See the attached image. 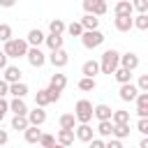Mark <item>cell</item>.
Masks as SVG:
<instances>
[{"instance_id":"5bb4252c","label":"cell","mask_w":148,"mask_h":148,"mask_svg":"<svg viewBox=\"0 0 148 148\" xmlns=\"http://www.w3.org/2000/svg\"><path fill=\"white\" fill-rule=\"evenodd\" d=\"M113 14H116V16H132V14H134L132 0H118L116 7H113Z\"/></svg>"},{"instance_id":"30bf717a","label":"cell","mask_w":148,"mask_h":148,"mask_svg":"<svg viewBox=\"0 0 148 148\" xmlns=\"http://www.w3.org/2000/svg\"><path fill=\"white\" fill-rule=\"evenodd\" d=\"M139 56L134 53V51H127V53H120V67H125V69H130V72H134L136 67H139Z\"/></svg>"},{"instance_id":"836d02e7","label":"cell","mask_w":148,"mask_h":148,"mask_svg":"<svg viewBox=\"0 0 148 148\" xmlns=\"http://www.w3.org/2000/svg\"><path fill=\"white\" fill-rule=\"evenodd\" d=\"M83 25H81V21H72V23H67V35L69 37H83Z\"/></svg>"},{"instance_id":"2e32d148","label":"cell","mask_w":148,"mask_h":148,"mask_svg":"<svg viewBox=\"0 0 148 148\" xmlns=\"http://www.w3.org/2000/svg\"><path fill=\"white\" fill-rule=\"evenodd\" d=\"M28 120H30V125L39 127V125H44V123H46V111H44L42 106H35V109L28 113Z\"/></svg>"},{"instance_id":"7dc6e473","label":"cell","mask_w":148,"mask_h":148,"mask_svg":"<svg viewBox=\"0 0 148 148\" xmlns=\"http://www.w3.org/2000/svg\"><path fill=\"white\" fill-rule=\"evenodd\" d=\"M7 60H9V58H7V53L0 49V69H5V67H7Z\"/></svg>"},{"instance_id":"d590c367","label":"cell","mask_w":148,"mask_h":148,"mask_svg":"<svg viewBox=\"0 0 148 148\" xmlns=\"http://www.w3.org/2000/svg\"><path fill=\"white\" fill-rule=\"evenodd\" d=\"M134 28L136 30H148V14H136L134 16Z\"/></svg>"},{"instance_id":"4fadbf2b","label":"cell","mask_w":148,"mask_h":148,"mask_svg":"<svg viewBox=\"0 0 148 148\" xmlns=\"http://www.w3.org/2000/svg\"><path fill=\"white\" fill-rule=\"evenodd\" d=\"M9 111H12L14 116H28V113H30L25 99H21V97H14V99L9 102Z\"/></svg>"},{"instance_id":"7a4b0ae2","label":"cell","mask_w":148,"mask_h":148,"mask_svg":"<svg viewBox=\"0 0 148 148\" xmlns=\"http://www.w3.org/2000/svg\"><path fill=\"white\" fill-rule=\"evenodd\" d=\"M120 67V53L116 51V49H106L104 53H102V58H99V69H102V74H116V69Z\"/></svg>"},{"instance_id":"f546056e","label":"cell","mask_w":148,"mask_h":148,"mask_svg":"<svg viewBox=\"0 0 148 148\" xmlns=\"http://www.w3.org/2000/svg\"><path fill=\"white\" fill-rule=\"evenodd\" d=\"M113 79L123 86V83H132V72L130 69H125V67H118L116 69V74H113Z\"/></svg>"},{"instance_id":"c3c4849f","label":"cell","mask_w":148,"mask_h":148,"mask_svg":"<svg viewBox=\"0 0 148 148\" xmlns=\"http://www.w3.org/2000/svg\"><path fill=\"white\" fill-rule=\"evenodd\" d=\"M9 141V134H7V130H0V146H5Z\"/></svg>"},{"instance_id":"9a60e30c","label":"cell","mask_w":148,"mask_h":148,"mask_svg":"<svg viewBox=\"0 0 148 148\" xmlns=\"http://www.w3.org/2000/svg\"><path fill=\"white\" fill-rule=\"evenodd\" d=\"M2 72H5V74H2V79H5V81H7L9 86H12V83H18V81H21V69H18L16 65H7V67H5Z\"/></svg>"},{"instance_id":"5b68a950","label":"cell","mask_w":148,"mask_h":148,"mask_svg":"<svg viewBox=\"0 0 148 148\" xmlns=\"http://www.w3.org/2000/svg\"><path fill=\"white\" fill-rule=\"evenodd\" d=\"M25 60L30 62V67H44L46 65V60H49V56L39 49V46H30V51H28V56H25Z\"/></svg>"},{"instance_id":"44dd1931","label":"cell","mask_w":148,"mask_h":148,"mask_svg":"<svg viewBox=\"0 0 148 148\" xmlns=\"http://www.w3.org/2000/svg\"><path fill=\"white\" fill-rule=\"evenodd\" d=\"M81 25H83V30H99V18L95 14H83Z\"/></svg>"},{"instance_id":"1f68e13d","label":"cell","mask_w":148,"mask_h":148,"mask_svg":"<svg viewBox=\"0 0 148 148\" xmlns=\"http://www.w3.org/2000/svg\"><path fill=\"white\" fill-rule=\"evenodd\" d=\"M111 123H113V125H127V123H130V111H123V109L113 111Z\"/></svg>"},{"instance_id":"ac0fdd59","label":"cell","mask_w":148,"mask_h":148,"mask_svg":"<svg viewBox=\"0 0 148 148\" xmlns=\"http://www.w3.org/2000/svg\"><path fill=\"white\" fill-rule=\"evenodd\" d=\"M25 39H28V44H30V46H39V44H44V42H46V35H44L39 28H32V30L28 32V37H25Z\"/></svg>"},{"instance_id":"f1b7e54d","label":"cell","mask_w":148,"mask_h":148,"mask_svg":"<svg viewBox=\"0 0 148 148\" xmlns=\"http://www.w3.org/2000/svg\"><path fill=\"white\" fill-rule=\"evenodd\" d=\"M49 104H51V97H49V90H46V88H42V90H37V92H35V106H42V109H44V106H49Z\"/></svg>"},{"instance_id":"8fae6325","label":"cell","mask_w":148,"mask_h":148,"mask_svg":"<svg viewBox=\"0 0 148 148\" xmlns=\"http://www.w3.org/2000/svg\"><path fill=\"white\" fill-rule=\"evenodd\" d=\"M113 25L118 32H130L134 28V16H116L113 18Z\"/></svg>"},{"instance_id":"f6af8a7d","label":"cell","mask_w":148,"mask_h":148,"mask_svg":"<svg viewBox=\"0 0 148 148\" xmlns=\"http://www.w3.org/2000/svg\"><path fill=\"white\" fill-rule=\"evenodd\" d=\"M88 148H106V143H104L102 139H92V141L88 143Z\"/></svg>"},{"instance_id":"7bdbcfd3","label":"cell","mask_w":148,"mask_h":148,"mask_svg":"<svg viewBox=\"0 0 148 148\" xmlns=\"http://www.w3.org/2000/svg\"><path fill=\"white\" fill-rule=\"evenodd\" d=\"M7 95H9V83H7L5 79H0V99L7 97Z\"/></svg>"},{"instance_id":"cb8c5ba5","label":"cell","mask_w":148,"mask_h":148,"mask_svg":"<svg viewBox=\"0 0 148 148\" xmlns=\"http://www.w3.org/2000/svg\"><path fill=\"white\" fill-rule=\"evenodd\" d=\"M76 116L74 113H62L60 116V120H58V125H60V130H76Z\"/></svg>"},{"instance_id":"e575fe53","label":"cell","mask_w":148,"mask_h":148,"mask_svg":"<svg viewBox=\"0 0 148 148\" xmlns=\"http://www.w3.org/2000/svg\"><path fill=\"white\" fill-rule=\"evenodd\" d=\"M130 132H132V130H130V123H127V125H113V139H120V141H123V139L130 136Z\"/></svg>"},{"instance_id":"3957f363","label":"cell","mask_w":148,"mask_h":148,"mask_svg":"<svg viewBox=\"0 0 148 148\" xmlns=\"http://www.w3.org/2000/svg\"><path fill=\"white\" fill-rule=\"evenodd\" d=\"M74 116H76L79 123H90L92 116H95V106H92V102H90V99H79L76 106H74Z\"/></svg>"},{"instance_id":"d6a6232c","label":"cell","mask_w":148,"mask_h":148,"mask_svg":"<svg viewBox=\"0 0 148 148\" xmlns=\"http://www.w3.org/2000/svg\"><path fill=\"white\" fill-rule=\"evenodd\" d=\"M97 134L99 136H113V123L111 120H99L97 123Z\"/></svg>"},{"instance_id":"7c38bea8","label":"cell","mask_w":148,"mask_h":148,"mask_svg":"<svg viewBox=\"0 0 148 148\" xmlns=\"http://www.w3.org/2000/svg\"><path fill=\"white\" fill-rule=\"evenodd\" d=\"M81 74H83V76H90V79H95L97 74H102L99 60H86V62L81 65Z\"/></svg>"},{"instance_id":"f907efd6","label":"cell","mask_w":148,"mask_h":148,"mask_svg":"<svg viewBox=\"0 0 148 148\" xmlns=\"http://www.w3.org/2000/svg\"><path fill=\"white\" fill-rule=\"evenodd\" d=\"M139 148H148V136H143V139L139 141Z\"/></svg>"},{"instance_id":"e0dca14e","label":"cell","mask_w":148,"mask_h":148,"mask_svg":"<svg viewBox=\"0 0 148 148\" xmlns=\"http://www.w3.org/2000/svg\"><path fill=\"white\" fill-rule=\"evenodd\" d=\"M134 104H136V116L139 118H148V92H139Z\"/></svg>"},{"instance_id":"9c48e42d","label":"cell","mask_w":148,"mask_h":148,"mask_svg":"<svg viewBox=\"0 0 148 148\" xmlns=\"http://www.w3.org/2000/svg\"><path fill=\"white\" fill-rule=\"evenodd\" d=\"M74 134H76V139L83 141V143H90V141L95 139V130L90 127V123H79L76 130H74Z\"/></svg>"},{"instance_id":"bcb514c9","label":"cell","mask_w":148,"mask_h":148,"mask_svg":"<svg viewBox=\"0 0 148 148\" xmlns=\"http://www.w3.org/2000/svg\"><path fill=\"white\" fill-rule=\"evenodd\" d=\"M106 148H123V141L120 139H111V141H106Z\"/></svg>"},{"instance_id":"ffe728a7","label":"cell","mask_w":148,"mask_h":148,"mask_svg":"<svg viewBox=\"0 0 148 148\" xmlns=\"http://www.w3.org/2000/svg\"><path fill=\"white\" fill-rule=\"evenodd\" d=\"M74 139H76V134H74V130H58V136H56V141L58 143H62V146H72L74 143Z\"/></svg>"},{"instance_id":"ab89813d","label":"cell","mask_w":148,"mask_h":148,"mask_svg":"<svg viewBox=\"0 0 148 148\" xmlns=\"http://www.w3.org/2000/svg\"><path fill=\"white\" fill-rule=\"evenodd\" d=\"M136 88H139L141 92H148V74H141V76H139V81H136Z\"/></svg>"},{"instance_id":"277c9868","label":"cell","mask_w":148,"mask_h":148,"mask_svg":"<svg viewBox=\"0 0 148 148\" xmlns=\"http://www.w3.org/2000/svg\"><path fill=\"white\" fill-rule=\"evenodd\" d=\"M104 39H106V37H104V32H102V30H86V32H83V37H81V44H83L86 49H90V51H92V49L102 46V44H104Z\"/></svg>"},{"instance_id":"484cf974","label":"cell","mask_w":148,"mask_h":148,"mask_svg":"<svg viewBox=\"0 0 148 148\" xmlns=\"http://www.w3.org/2000/svg\"><path fill=\"white\" fill-rule=\"evenodd\" d=\"M9 95H12V97H21V99H23V97L28 95V83H23V81L12 83V86H9Z\"/></svg>"},{"instance_id":"ee69618b","label":"cell","mask_w":148,"mask_h":148,"mask_svg":"<svg viewBox=\"0 0 148 148\" xmlns=\"http://www.w3.org/2000/svg\"><path fill=\"white\" fill-rule=\"evenodd\" d=\"M46 90H49L51 102H58V99H60V90H56V88H46Z\"/></svg>"},{"instance_id":"816d5d0a","label":"cell","mask_w":148,"mask_h":148,"mask_svg":"<svg viewBox=\"0 0 148 148\" xmlns=\"http://www.w3.org/2000/svg\"><path fill=\"white\" fill-rule=\"evenodd\" d=\"M51 148H67V146H62V143H58V141H56V143H53Z\"/></svg>"},{"instance_id":"7402d4cb","label":"cell","mask_w":148,"mask_h":148,"mask_svg":"<svg viewBox=\"0 0 148 148\" xmlns=\"http://www.w3.org/2000/svg\"><path fill=\"white\" fill-rule=\"evenodd\" d=\"M46 46H49V51H58V49H62V44H65V37L62 35H46V42H44Z\"/></svg>"},{"instance_id":"b9f144b4","label":"cell","mask_w":148,"mask_h":148,"mask_svg":"<svg viewBox=\"0 0 148 148\" xmlns=\"http://www.w3.org/2000/svg\"><path fill=\"white\" fill-rule=\"evenodd\" d=\"M7 111H9V102L2 97V99H0V123H2V118L7 116Z\"/></svg>"},{"instance_id":"4dcf8cb0","label":"cell","mask_w":148,"mask_h":148,"mask_svg":"<svg viewBox=\"0 0 148 148\" xmlns=\"http://www.w3.org/2000/svg\"><path fill=\"white\" fill-rule=\"evenodd\" d=\"M76 86H79V90L90 92V90H95V88H97V81H95V79H90V76H81Z\"/></svg>"},{"instance_id":"681fc988","label":"cell","mask_w":148,"mask_h":148,"mask_svg":"<svg viewBox=\"0 0 148 148\" xmlns=\"http://www.w3.org/2000/svg\"><path fill=\"white\" fill-rule=\"evenodd\" d=\"M16 5V0H0V7H5V9H12Z\"/></svg>"},{"instance_id":"74e56055","label":"cell","mask_w":148,"mask_h":148,"mask_svg":"<svg viewBox=\"0 0 148 148\" xmlns=\"http://www.w3.org/2000/svg\"><path fill=\"white\" fill-rule=\"evenodd\" d=\"M132 7L136 14H146L148 12V0H132Z\"/></svg>"},{"instance_id":"4316f807","label":"cell","mask_w":148,"mask_h":148,"mask_svg":"<svg viewBox=\"0 0 148 148\" xmlns=\"http://www.w3.org/2000/svg\"><path fill=\"white\" fill-rule=\"evenodd\" d=\"M28 127H30L28 116H14V118H12V130H16V132H25Z\"/></svg>"},{"instance_id":"603a6c76","label":"cell","mask_w":148,"mask_h":148,"mask_svg":"<svg viewBox=\"0 0 148 148\" xmlns=\"http://www.w3.org/2000/svg\"><path fill=\"white\" fill-rule=\"evenodd\" d=\"M113 116V109L109 104H95V118L97 120H111Z\"/></svg>"},{"instance_id":"ba28073f","label":"cell","mask_w":148,"mask_h":148,"mask_svg":"<svg viewBox=\"0 0 148 148\" xmlns=\"http://www.w3.org/2000/svg\"><path fill=\"white\" fill-rule=\"evenodd\" d=\"M139 88H136V83H123L120 86V90H118V97L123 99V102H134L136 97H139Z\"/></svg>"},{"instance_id":"6da1fadb","label":"cell","mask_w":148,"mask_h":148,"mask_svg":"<svg viewBox=\"0 0 148 148\" xmlns=\"http://www.w3.org/2000/svg\"><path fill=\"white\" fill-rule=\"evenodd\" d=\"M2 51L7 53V58H25V56H28V51H30V44H28V39L12 37L9 42H5Z\"/></svg>"},{"instance_id":"52a82bcc","label":"cell","mask_w":148,"mask_h":148,"mask_svg":"<svg viewBox=\"0 0 148 148\" xmlns=\"http://www.w3.org/2000/svg\"><path fill=\"white\" fill-rule=\"evenodd\" d=\"M49 62L56 67V69H62L67 62H69V53L65 49H58V51H51L49 53Z\"/></svg>"},{"instance_id":"8d00e7d4","label":"cell","mask_w":148,"mask_h":148,"mask_svg":"<svg viewBox=\"0 0 148 148\" xmlns=\"http://www.w3.org/2000/svg\"><path fill=\"white\" fill-rule=\"evenodd\" d=\"M14 35H12V25H7V23H0V42L5 44V42H9Z\"/></svg>"},{"instance_id":"f35d334b","label":"cell","mask_w":148,"mask_h":148,"mask_svg":"<svg viewBox=\"0 0 148 148\" xmlns=\"http://www.w3.org/2000/svg\"><path fill=\"white\" fill-rule=\"evenodd\" d=\"M53 143H56V136L53 134H42V139H39V146L42 148H51Z\"/></svg>"},{"instance_id":"83f0119b","label":"cell","mask_w":148,"mask_h":148,"mask_svg":"<svg viewBox=\"0 0 148 148\" xmlns=\"http://www.w3.org/2000/svg\"><path fill=\"white\" fill-rule=\"evenodd\" d=\"M65 86H67V76L65 74H53L51 76V81H49V88H56V90H65Z\"/></svg>"},{"instance_id":"8992f818","label":"cell","mask_w":148,"mask_h":148,"mask_svg":"<svg viewBox=\"0 0 148 148\" xmlns=\"http://www.w3.org/2000/svg\"><path fill=\"white\" fill-rule=\"evenodd\" d=\"M106 0H83V12L86 14H95L97 18L106 14Z\"/></svg>"},{"instance_id":"d6986e66","label":"cell","mask_w":148,"mask_h":148,"mask_svg":"<svg viewBox=\"0 0 148 148\" xmlns=\"http://www.w3.org/2000/svg\"><path fill=\"white\" fill-rule=\"evenodd\" d=\"M42 130L39 127H35V125H30L25 132H23V139H25V143H39V139H42Z\"/></svg>"},{"instance_id":"d4e9b609","label":"cell","mask_w":148,"mask_h":148,"mask_svg":"<svg viewBox=\"0 0 148 148\" xmlns=\"http://www.w3.org/2000/svg\"><path fill=\"white\" fill-rule=\"evenodd\" d=\"M49 32H51V35H62V32H67V23H65L62 18H51Z\"/></svg>"},{"instance_id":"60d3db41","label":"cell","mask_w":148,"mask_h":148,"mask_svg":"<svg viewBox=\"0 0 148 148\" xmlns=\"http://www.w3.org/2000/svg\"><path fill=\"white\" fill-rule=\"evenodd\" d=\"M136 130H139L143 136H148V118H139V123H136Z\"/></svg>"}]
</instances>
